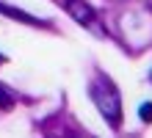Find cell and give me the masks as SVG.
<instances>
[{
	"mask_svg": "<svg viewBox=\"0 0 152 138\" xmlns=\"http://www.w3.org/2000/svg\"><path fill=\"white\" fill-rule=\"evenodd\" d=\"M88 94H91V102L97 105V110L108 119V124L119 127V122H122V97H119V88L113 86V80L105 77V75H94V80L88 83Z\"/></svg>",
	"mask_w": 152,
	"mask_h": 138,
	"instance_id": "1",
	"label": "cell"
},
{
	"mask_svg": "<svg viewBox=\"0 0 152 138\" xmlns=\"http://www.w3.org/2000/svg\"><path fill=\"white\" fill-rule=\"evenodd\" d=\"M122 31L133 47H144L152 39V14L149 11H133L122 17Z\"/></svg>",
	"mask_w": 152,
	"mask_h": 138,
	"instance_id": "2",
	"label": "cell"
},
{
	"mask_svg": "<svg viewBox=\"0 0 152 138\" xmlns=\"http://www.w3.org/2000/svg\"><path fill=\"white\" fill-rule=\"evenodd\" d=\"M66 14L72 17V20L77 22V25H83V28H88L91 33H97V36H105V28L100 25V17H97V11L91 6L86 3V0H66Z\"/></svg>",
	"mask_w": 152,
	"mask_h": 138,
	"instance_id": "3",
	"label": "cell"
},
{
	"mask_svg": "<svg viewBox=\"0 0 152 138\" xmlns=\"http://www.w3.org/2000/svg\"><path fill=\"white\" fill-rule=\"evenodd\" d=\"M0 11H3L6 17H11V20H20V22H28V25H42V20H36V17L20 11V8H11V6H6V3H0Z\"/></svg>",
	"mask_w": 152,
	"mask_h": 138,
	"instance_id": "4",
	"label": "cell"
},
{
	"mask_svg": "<svg viewBox=\"0 0 152 138\" xmlns=\"http://www.w3.org/2000/svg\"><path fill=\"white\" fill-rule=\"evenodd\" d=\"M0 108H3V110H11L14 108V94H11V91H6L3 83H0Z\"/></svg>",
	"mask_w": 152,
	"mask_h": 138,
	"instance_id": "5",
	"label": "cell"
},
{
	"mask_svg": "<svg viewBox=\"0 0 152 138\" xmlns=\"http://www.w3.org/2000/svg\"><path fill=\"white\" fill-rule=\"evenodd\" d=\"M141 119H144V122H152V102L141 105Z\"/></svg>",
	"mask_w": 152,
	"mask_h": 138,
	"instance_id": "6",
	"label": "cell"
},
{
	"mask_svg": "<svg viewBox=\"0 0 152 138\" xmlns=\"http://www.w3.org/2000/svg\"><path fill=\"white\" fill-rule=\"evenodd\" d=\"M64 138H91V135H64Z\"/></svg>",
	"mask_w": 152,
	"mask_h": 138,
	"instance_id": "7",
	"label": "cell"
},
{
	"mask_svg": "<svg viewBox=\"0 0 152 138\" xmlns=\"http://www.w3.org/2000/svg\"><path fill=\"white\" fill-rule=\"evenodd\" d=\"M0 64H6V55H3V53H0Z\"/></svg>",
	"mask_w": 152,
	"mask_h": 138,
	"instance_id": "8",
	"label": "cell"
},
{
	"mask_svg": "<svg viewBox=\"0 0 152 138\" xmlns=\"http://www.w3.org/2000/svg\"><path fill=\"white\" fill-rule=\"evenodd\" d=\"M111 3H122V0H111Z\"/></svg>",
	"mask_w": 152,
	"mask_h": 138,
	"instance_id": "9",
	"label": "cell"
}]
</instances>
